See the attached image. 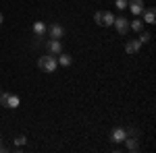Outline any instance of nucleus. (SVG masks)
Listing matches in <instances>:
<instances>
[{
	"label": "nucleus",
	"instance_id": "nucleus-17",
	"mask_svg": "<svg viewBox=\"0 0 156 153\" xmlns=\"http://www.w3.org/2000/svg\"><path fill=\"white\" fill-rule=\"evenodd\" d=\"M127 2H129V0H117L115 4H117V8H121V11H123V8H127Z\"/></svg>",
	"mask_w": 156,
	"mask_h": 153
},
{
	"label": "nucleus",
	"instance_id": "nucleus-2",
	"mask_svg": "<svg viewBox=\"0 0 156 153\" xmlns=\"http://www.w3.org/2000/svg\"><path fill=\"white\" fill-rule=\"evenodd\" d=\"M94 21H96L98 25H102V27H108V25L115 23V15L108 11H98L96 15H94Z\"/></svg>",
	"mask_w": 156,
	"mask_h": 153
},
{
	"label": "nucleus",
	"instance_id": "nucleus-18",
	"mask_svg": "<svg viewBox=\"0 0 156 153\" xmlns=\"http://www.w3.org/2000/svg\"><path fill=\"white\" fill-rule=\"evenodd\" d=\"M0 25H2V12H0Z\"/></svg>",
	"mask_w": 156,
	"mask_h": 153
},
{
	"label": "nucleus",
	"instance_id": "nucleus-6",
	"mask_svg": "<svg viewBox=\"0 0 156 153\" xmlns=\"http://www.w3.org/2000/svg\"><path fill=\"white\" fill-rule=\"evenodd\" d=\"M127 6H129V11L133 12V15H135V17H140V15H142V12H144V0H129V2H127Z\"/></svg>",
	"mask_w": 156,
	"mask_h": 153
},
{
	"label": "nucleus",
	"instance_id": "nucleus-11",
	"mask_svg": "<svg viewBox=\"0 0 156 153\" xmlns=\"http://www.w3.org/2000/svg\"><path fill=\"white\" fill-rule=\"evenodd\" d=\"M21 106V99H19V95H15V93H9V104H6V108H19Z\"/></svg>",
	"mask_w": 156,
	"mask_h": 153
},
{
	"label": "nucleus",
	"instance_id": "nucleus-8",
	"mask_svg": "<svg viewBox=\"0 0 156 153\" xmlns=\"http://www.w3.org/2000/svg\"><path fill=\"white\" fill-rule=\"evenodd\" d=\"M140 48H142V44H140L137 39H127V44H125V52H127V54H137Z\"/></svg>",
	"mask_w": 156,
	"mask_h": 153
},
{
	"label": "nucleus",
	"instance_id": "nucleus-10",
	"mask_svg": "<svg viewBox=\"0 0 156 153\" xmlns=\"http://www.w3.org/2000/svg\"><path fill=\"white\" fill-rule=\"evenodd\" d=\"M34 33H36V37H42L46 33V25L42 23V21H36L34 23Z\"/></svg>",
	"mask_w": 156,
	"mask_h": 153
},
{
	"label": "nucleus",
	"instance_id": "nucleus-3",
	"mask_svg": "<svg viewBox=\"0 0 156 153\" xmlns=\"http://www.w3.org/2000/svg\"><path fill=\"white\" fill-rule=\"evenodd\" d=\"M125 137H127V128H123V126H117V128H112V132H110V141L112 143H123Z\"/></svg>",
	"mask_w": 156,
	"mask_h": 153
},
{
	"label": "nucleus",
	"instance_id": "nucleus-16",
	"mask_svg": "<svg viewBox=\"0 0 156 153\" xmlns=\"http://www.w3.org/2000/svg\"><path fill=\"white\" fill-rule=\"evenodd\" d=\"M25 141H27V139H25L23 135H19V137H15V145H17V147H23V145H25Z\"/></svg>",
	"mask_w": 156,
	"mask_h": 153
},
{
	"label": "nucleus",
	"instance_id": "nucleus-15",
	"mask_svg": "<svg viewBox=\"0 0 156 153\" xmlns=\"http://www.w3.org/2000/svg\"><path fill=\"white\" fill-rule=\"evenodd\" d=\"M137 42H140V44H148V42H150V33H148V31H142Z\"/></svg>",
	"mask_w": 156,
	"mask_h": 153
},
{
	"label": "nucleus",
	"instance_id": "nucleus-1",
	"mask_svg": "<svg viewBox=\"0 0 156 153\" xmlns=\"http://www.w3.org/2000/svg\"><path fill=\"white\" fill-rule=\"evenodd\" d=\"M37 66L44 72H54L56 66H58V60H56L54 54H46V56H42V58L37 60Z\"/></svg>",
	"mask_w": 156,
	"mask_h": 153
},
{
	"label": "nucleus",
	"instance_id": "nucleus-5",
	"mask_svg": "<svg viewBox=\"0 0 156 153\" xmlns=\"http://www.w3.org/2000/svg\"><path fill=\"white\" fill-rule=\"evenodd\" d=\"M46 31L50 33V39H60V37L65 35V29L58 23H52L50 27H46Z\"/></svg>",
	"mask_w": 156,
	"mask_h": 153
},
{
	"label": "nucleus",
	"instance_id": "nucleus-9",
	"mask_svg": "<svg viewBox=\"0 0 156 153\" xmlns=\"http://www.w3.org/2000/svg\"><path fill=\"white\" fill-rule=\"evenodd\" d=\"M142 15H144L146 23H154V21H156V11H154V8H144Z\"/></svg>",
	"mask_w": 156,
	"mask_h": 153
},
{
	"label": "nucleus",
	"instance_id": "nucleus-4",
	"mask_svg": "<svg viewBox=\"0 0 156 153\" xmlns=\"http://www.w3.org/2000/svg\"><path fill=\"white\" fill-rule=\"evenodd\" d=\"M46 50H48V54L58 56L60 52H62V44H60V39H48V42H46Z\"/></svg>",
	"mask_w": 156,
	"mask_h": 153
},
{
	"label": "nucleus",
	"instance_id": "nucleus-7",
	"mask_svg": "<svg viewBox=\"0 0 156 153\" xmlns=\"http://www.w3.org/2000/svg\"><path fill=\"white\" fill-rule=\"evenodd\" d=\"M115 27H117V31H119L121 35H125L127 33V29H129V23H127V19L125 17H115Z\"/></svg>",
	"mask_w": 156,
	"mask_h": 153
},
{
	"label": "nucleus",
	"instance_id": "nucleus-13",
	"mask_svg": "<svg viewBox=\"0 0 156 153\" xmlns=\"http://www.w3.org/2000/svg\"><path fill=\"white\" fill-rule=\"evenodd\" d=\"M129 27H131L133 31H137V33H142V31H144V21H140V19H133L131 23H129Z\"/></svg>",
	"mask_w": 156,
	"mask_h": 153
},
{
	"label": "nucleus",
	"instance_id": "nucleus-12",
	"mask_svg": "<svg viewBox=\"0 0 156 153\" xmlns=\"http://www.w3.org/2000/svg\"><path fill=\"white\" fill-rule=\"evenodd\" d=\"M56 60H58L60 66H71V62H73L71 56H69V54H62V52L58 54V58H56Z\"/></svg>",
	"mask_w": 156,
	"mask_h": 153
},
{
	"label": "nucleus",
	"instance_id": "nucleus-14",
	"mask_svg": "<svg viewBox=\"0 0 156 153\" xmlns=\"http://www.w3.org/2000/svg\"><path fill=\"white\" fill-rule=\"evenodd\" d=\"M125 143H127V151H137V139L125 137Z\"/></svg>",
	"mask_w": 156,
	"mask_h": 153
},
{
	"label": "nucleus",
	"instance_id": "nucleus-19",
	"mask_svg": "<svg viewBox=\"0 0 156 153\" xmlns=\"http://www.w3.org/2000/svg\"><path fill=\"white\" fill-rule=\"evenodd\" d=\"M0 93H2V89H0Z\"/></svg>",
	"mask_w": 156,
	"mask_h": 153
}]
</instances>
